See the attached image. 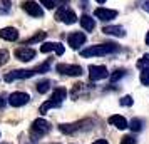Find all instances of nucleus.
Returning a JSON list of instances; mask_svg holds the SVG:
<instances>
[{
	"mask_svg": "<svg viewBox=\"0 0 149 144\" xmlns=\"http://www.w3.org/2000/svg\"><path fill=\"white\" fill-rule=\"evenodd\" d=\"M92 144H109V143L106 141V139H97V141H94Z\"/></svg>",
	"mask_w": 149,
	"mask_h": 144,
	"instance_id": "nucleus-30",
	"label": "nucleus"
},
{
	"mask_svg": "<svg viewBox=\"0 0 149 144\" xmlns=\"http://www.w3.org/2000/svg\"><path fill=\"white\" fill-rule=\"evenodd\" d=\"M81 25H82L84 30L92 32V30L95 29V22H94V19H92L91 15H82V17H81Z\"/></svg>",
	"mask_w": 149,
	"mask_h": 144,
	"instance_id": "nucleus-17",
	"label": "nucleus"
},
{
	"mask_svg": "<svg viewBox=\"0 0 149 144\" xmlns=\"http://www.w3.org/2000/svg\"><path fill=\"white\" fill-rule=\"evenodd\" d=\"M142 126H144V121L139 119V117H134V119L131 121V124H129V127H131L132 131H136V132H137V131H141Z\"/></svg>",
	"mask_w": 149,
	"mask_h": 144,
	"instance_id": "nucleus-20",
	"label": "nucleus"
},
{
	"mask_svg": "<svg viewBox=\"0 0 149 144\" xmlns=\"http://www.w3.org/2000/svg\"><path fill=\"white\" fill-rule=\"evenodd\" d=\"M121 77H124V70H116V74H112V76H111V81H112V82H116V81H119Z\"/></svg>",
	"mask_w": 149,
	"mask_h": 144,
	"instance_id": "nucleus-28",
	"label": "nucleus"
},
{
	"mask_svg": "<svg viewBox=\"0 0 149 144\" xmlns=\"http://www.w3.org/2000/svg\"><path fill=\"white\" fill-rule=\"evenodd\" d=\"M44 39H45V32H37L34 37H30V39H27V40L24 42V45H30V44H35V42L44 40Z\"/></svg>",
	"mask_w": 149,
	"mask_h": 144,
	"instance_id": "nucleus-19",
	"label": "nucleus"
},
{
	"mask_svg": "<svg viewBox=\"0 0 149 144\" xmlns=\"http://www.w3.org/2000/svg\"><path fill=\"white\" fill-rule=\"evenodd\" d=\"M35 87H37V92H39V94H45V92L50 89V81H47V79H45V81H40Z\"/></svg>",
	"mask_w": 149,
	"mask_h": 144,
	"instance_id": "nucleus-18",
	"label": "nucleus"
},
{
	"mask_svg": "<svg viewBox=\"0 0 149 144\" xmlns=\"http://www.w3.org/2000/svg\"><path fill=\"white\" fill-rule=\"evenodd\" d=\"M8 52L7 50H3V49H0V65H3V64H7L8 62Z\"/></svg>",
	"mask_w": 149,
	"mask_h": 144,
	"instance_id": "nucleus-24",
	"label": "nucleus"
},
{
	"mask_svg": "<svg viewBox=\"0 0 149 144\" xmlns=\"http://www.w3.org/2000/svg\"><path fill=\"white\" fill-rule=\"evenodd\" d=\"M40 52H44V54H47V52H55L57 55H62L64 54V45H62L61 42H45L40 47Z\"/></svg>",
	"mask_w": 149,
	"mask_h": 144,
	"instance_id": "nucleus-12",
	"label": "nucleus"
},
{
	"mask_svg": "<svg viewBox=\"0 0 149 144\" xmlns=\"http://www.w3.org/2000/svg\"><path fill=\"white\" fill-rule=\"evenodd\" d=\"M117 50H119V45L116 44H99V45H92V47L81 50V55L82 57H102V55L116 54Z\"/></svg>",
	"mask_w": 149,
	"mask_h": 144,
	"instance_id": "nucleus-1",
	"label": "nucleus"
},
{
	"mask_svg": "<svg viewBox=\"0 0 149 144\" xmlns=\"http://www.w3.org/2000/svg\"><path fill=\"white\" fill-rule=\"evenodd\" d=\"M67 42L72 49H79L86 42V35L82 34V32H72V34H69Z\"/></svg>",
	"mask_w": 149,
	"mask_h": 144,
	"instance_id": "nucleus-13",
	"label": "nucleus"
},
{
	"mask_svg": "<svg viewBox=\"0 0 149 144\" xmlns=\"http://www.w3.org/2000/svg\"><path fill=\"white\" fill-rule=\"evenodd\" d=\"M37 72H39V74H44V72H47L49 69H50V64H49V62H44V64H40V65H37Z\"/></svg>",
	"mask_w": 149,
	"mask_h": 144,
	"instance_id": "nucleus-25",
	"label": "nucleus"
},
{
	"mask_svg": "<svg viewBox=\"0 0 149 144\" xmlns=\"http://www.w3.org/2000/svg\"><path fill=\"white\" fill-rule=\"evenodd\" d=\"M39 74L37 69H17V70H10L8 74H5V82H14V81H19V79H29V77Z\"/></svg>",
	"mask_w": 149,
	"mask_h": 144,
	"instance_id": "nucleus-3",
	"label": "nucleus"
},
{
	"mask_svg": "<svg viewBox=\"0 0 149 144\" xmlns=\"http://www.w3.org/2000/svg\"><path fill=\"white\" fill-rule=\"evenodd\" d=\"M55 20L64 22V24H75L77 22V15H75L74 10H70L69 7H61L57 12H55Z\"/></svg>",
	"mask_w": 149,
	"mask_h": 144,
	"instance_id": "nucleus-4",
	"label": "nucleus"
},
{
	"mask_svg": "<svg viewBox=\"0 0 149 144\" xmlns=\"http://www.w3.org/2000/svg\"><path fill=\"white\" fill-rule=\"evenodd\" d=\"M67 97V90L64 89V87H57V89L52 92V97L49 99V101H45V102L40 106V109H39V112L40 114H45L49 109H55V107H61L62 101Z\"/></svg>",
	"mask_w": 149,
	"mask_h": 144,
	"instance_id": "nucleus-2",
	"label": "nucleus"
},
{
	"mask_svg": "<svg viewBox=\"0 0 149 144\" xmlns=\"http://www.w3.org/2000/svg\"><path fill=\"white\" fill-rule=\"evenodd\" d=\"M119 102H121V106H126V107H127V106H132L134 99H132L131 96H124V97L121 99V101H119Z\"/></svg>",
	"mask_w": 149,
	"mask_h": 144,
	"instance_id": "nucleus-26",
	"label": "nucleus"
},
{
	"mask_svg": "<svg viewBox=\"0 0 149 144\" xmlns=\"http://www.w3.org/2000/svg\"><path fill=\"white\" fill-rule=\"evenodd\" d=\"M142 8H144L146 12H149V0H146V2L142 3Z\"/></svg>",
	"mask_w": 149,
	"mask_h": 144,
	"instance_id": "nucleus-31",
	"label": "nucleus"
},
{
	"mask_svg": "<svg viewBox=\"0 0 149 144\" xmlns=\"http://www.w3.org/2000/svg\"><path fill=\"white\" fill-rule=\"evenodd\" d=\"M102 32L106 35H114V37H124L126 35V30L119 25H106L102 29Z\"/></svg>",
	"mask_w": 149,
	"mask_h": 144,
	"instance_id": "nucleus-15",
	"label": "nucleus"
},
{
	"mask_svg": "<svg viewBox=\"0 0 149 144\" xmlns=\"http://www.w3.org/2000/svg\"><path fill=\"white\" fill-rule=\"evenodd\" d=\"M109 76L106 65H89V77L91 81H101Z\"/></svg>",
	"mask_w": 149,
	"mask_h": 144,
	"instance_id": "nucleus-9",
	"label": "nucleus"
},
{
	"mask_svg": "<svg viewBox=\"0 0 149 144\" xmlns=\"http://www.w3.org/2000/svg\"><path fill=\"white\" fill-rule=\"evenodd\" d=\"M15 57L22 62H30L32 59L35 57V50L30 47H25V45H22L15 50Z\"/></svg>",
	"mask_w": 149,
	"mask_h": 144,
	"instance_id": "nucleus-11",
	"label": "nucleus"
},
{
	"mask_svg": "<svg viewBox=\"0 0 149 144\" xmlns=\"http://www.w3.org/2000/svg\"><path fill=\"white\" fill-rule=\"evenodd\" d=\"M95 2H97V3H104V2H106V0H95Z\"/></svg>",
	"mask_w": 149,
	"mask_h": 144,
	"instance_id": "nucleus-33",
	"label": "nucleus"
},
{
	"mask_svg": "<svg viewBox=\"0 0 149 144\" xmlns=\"http://www.w3.org/2000/svg\"><path fill=\"white\" fill-rule=\"evenodd\" d=\"M94 15H95V19L107 22V20H112V19H116V17H117V10L99 7V8H95V10H94Z\"/></svg>",
	"mask_w": 149,
	"mask_h": 144,
	"instance_id": "nucleus-10",
	"label": "nucleus"
},
{
	"mask_svg": "<svg viewBox=\"0 0 149 144\" xmlns=\"http://www.w3.org/2000/svg\"><path fill=\"white\" fill-rule=\"evenodd\" d=\"M141 82L144 86H149V67L148 69H142L141 72Z\"/></svg>",
	"mask_w": 149,
	"mask_h": 144,
	"instance_id": "nucleus-23",
	"label": "nucleus"
},
{
	"mask_svg": "<svg viewBox=\"0 0 149 144\" xmlns=\"http://www.w3.org/2000/svg\"><path fill=\"white\" fill-rule=\"evenodd\" d=\"M0 39L8 40V42H14V40L19 39V32H17V29H14V27L0 29Z\"/></svg>",
	"mask_w": 149,
	"mask_h": 144,
	"instance_id": "nucleus-14",
	"label": "nucleus"
},
{
	"mask_svg": "<svg viewBox=\"0 0 149 144\" xmlns=\"http://www.w3.org/2000/svg\"><path fill=\"white\" fill-rule=\"evenodd\" d=\"M22 8L27 12L30 17H44V10L40 8V5L34 2V0H25V2H22Z\"/></svg>",
	"mask_w": 149,
	"mask_h": 144,
	"instance_id": "nucleus-6",
	"label": "nucleus"
},
{
	"mask_svg": "<svg viewBox=\"0 0 149 144\" xmlns=\"http://www.w3.org/2000/svg\"><path fill=\"white\" fill-rule=\"evenodd\" d=\"M30 101L27 92H14L8 96V104L14 106V107H20V106H25V104Z\"/></svg>",
	"mask_w": 149,
	"mask_h": 144,
	"instance_id": "nucleus-8",
	"label": "nucleus"
},
{
	"mask_svg": "<svg viewBox=\"0 0 149 144\" xmlns=\"http://www.w3.org/2000/svg\"><path fill=\"white\" fill-rule=\"evenodd\" d=\"M0 144H8V143H0Z\"/></svg>",
	"mask_w": 149,
	"mask_h": 144,
	"instance_id": "nucleus-34",
	"label": "nucleus"
},
{
	"mask_svg": "<svg viewBox=\"0 0 149 144\" xmlns=\"http://www.w3.org/2000/svg\"><path fill=\"white\" fill-rule=\"evenodd\" d=\"M137 67H139V69H148L149 67V54H144L141 59H139Z\"/></svg>",
	"mask_w": 149,
	"mask_h": 144,
	"instance_id": "nucleus-22",
	"label": "nucleus"
},
{
	"mask_svg": "<svg viewBox=\"0 0 149 144\" xmlns=\"http://www.w3.org/2000/svg\"><path fill=\"white\" fill-rule=\"evenodd\" d=\"M55 70L64 74V76H72V77H79L82 74L81 65H72V64H57Z\"/></svg>",
	"mask_w": 149,
	"mask_h": 144,
	"instance_id": "nucleus-5",
	"label": "nucleus"
},
{
	"mask_svg": "<svg viewBox=\"0 0 149 144\" xmlns=\"http://www.w3.org/2000/svg\"><path fill=\"white\" fill-rule=\"evenodd\" d=\"M146 44L149 45V32H148V35H146Z\"/></svg>",
	"mask_w": 149,
	"mask_h": 144,
	"instance_id": "nucleus-32",
	"label": "nucleus"
},
{
	"mask_svg": "<svg viewBox=\"0 0 149 144\" xmlns=\"http://www.w3.org/2000/svg\"><path fill=\"white\" fill-rule=\"evenodd\" d=\"M49 131H50V124L45 121V119H35L34 122H32V132H34L35 136H45Z\"/></svg>",
	"mask_w": 149,
	"mask_h": 144,
	"instance_id": "nucleus-7",
	"label": "nucleus"
},
{
	"mask_svg": "<svg viewBox=\"0 0 149 144\" xmlns=\"http://www.w3.org/2000/svg\"><path fill=\"white\" fill-rule=\"evenodd\" d=\"M10 8H12V3H10V0H0V14H8L10 12Z\"/></svg>",
	"mask_w": 149,
	"mask_h": 144,
	"instance_id": "nucleus-21",
	"label": "nucleus"
},
{
	"mask_svg": "<svg viewBox=\"0 0 149 144\" xmlns=\"http://www.w3.org/2000/svg\"><path fill=\"white\" fill-rule=\"evenodd\" d=\"M39 2H40V5H44L45 8H54L55 7L54 0H39Z\"/></svg>",
	"mask_w": 149,
	"mask_h": 144,
	"instance_id": "nucleus-27",
	"label": "nucleus"
},
{
	"mask_svg": "<svg viewBox=\"0 0 149 144\" xmlns=\"http://www.w3.org/2000/svg\"><path fill=\"white\" fill-rule=\"evenodd\" d=\"M109 124L114 126V127H117V129H126V127H127V121L122 116H119V114L109 117Z\"/></svg>",
	"mask_w": 149,
	"mask_h": 144,
	"instance_id": "nucleus-16",
	"label": "nucleus"
},
{
	"mask_svg": "<svg viewBox=\"0 0 149 144\" xmlns=\"http://www.w3.org/2000/svg\"><path fill=\"white\" fill-rule=\"evenodd\" d=\"M121 144H136V137L124 136V137H122V141H121Z\"/></svg>",
	"mask_w": 149,
	"mask_h": 144,
	"instance_id": "nucleus-29",
	"label": "nucleus"
}]
</instances>
